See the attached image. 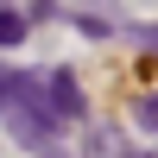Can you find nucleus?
Returning <instances> with one entry per match:
<instances>
[{
	"label": "nucleus",
	"mask_w": 158,
	"mask_h": 158,
	"mask_svg": "<svg viewBox=\"0 0 158 158\" xmlns=\"http://www.w3.org/2000/svg\"><path fill=\"white\" fill-rule=\"evenodd\" d=\"M0 114H6V127L19 133V146H32V152L57 146V108H51V89L38 82V76H13V101Z\"/></svg>",
	"instance_id": "f257e3e1"
},
{
	"label": "nucleus",
	"mask_w": 158,
	"mask_h": 158,
	"mask_svg": "<svg viewBox=\"0 0 158 158\" xmlns=\"http://www.w3.org/2000/svg\"><path fill=\"white\" fill-rule=\"evenodd\" d=\"M44 89H51V108H57V120H82V89H76V76H70V70H57Z\"/></svg>",
	"instance_id": "f03ea898"
},
{
	"label": "nucleus",
	"mask_w": 158,
	"mask_h": 158,
	"mask_svg": "<svg viewBox=\"0 0 158 158\" xmlns=\"http://www.w3.org/2000/svg\"><path fill=\"white\" fill-rule=\"evenodd\" d=\"M19 38H25V13H13L6 0H0V51H13Z\"/></svg>",
	"instance_id": "7ed1b4c3"
},
{
	"label": "nucleus",
	"mask_w": 158,
	"mask_h": 158,
	"mask_svg": "<svg viewBox=\"0 0 158 158\" xmlns=\"http://www.w3.org/2000/svg\"><path fill=\"white\" fill-rule=\"evenodd\" d=\"M133 120L146 127V133H158V95H139V108H133Z\"/></svg>",
	"instance_id": "20e7f679"
},
{
	"label": "nucleus",
	"mask_w": 158,
	"mask_h": 158,
	"mask_svg": "<svg viewBox=\"0 0 158 158\" xmlns=\"http://www.w3.org/2000/svg\"><path fill=\"white\" fill-rule=\"evenodd\" d=\"M13 76H19V70H6V63H0V108L13 101Z\"/></svg>",
	"instance_id": "39448f33"
},
{
	"label": "nucleus",
	"mask_w": 158,
	"mask_h": 158,
	"mask_svg": "<svg viewBox=\"0 0 158 158\" xmlns=\"http://www.w3.org/2000/svg\"><path fill=\"white\" fill-rule=\"evenodd\" d=\"M133 38H139V44H146V51H158V25H139Z\"/></svg>",
	"instance_id": "423d86ee"
},
{
	"label": "nucleus",
	"mask_w": 158,
	"mask_h": 158,
	"mask_svg": "<svg viewBox=\"0 0 158 158\" xmlns=\"http://www.w3.org/2000/svg\"><path fill=\"white\" fill-rule=\"evenodd\" d=\"M133 158H139V152H133Z\"/></svg>",
	"instance_id": "0eeeda50"
}]
</instances>
